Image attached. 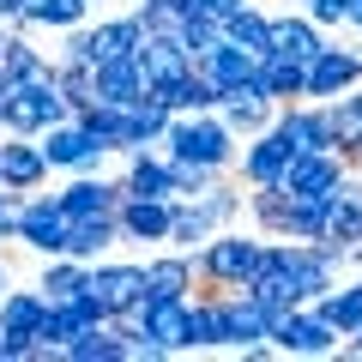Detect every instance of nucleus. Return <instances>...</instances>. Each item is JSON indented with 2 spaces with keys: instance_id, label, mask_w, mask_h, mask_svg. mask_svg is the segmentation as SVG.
Returning a JSON list of instances; mask_svg holds the SVG:
<instances>
[{
  "instance_id": "nucleus-51",
  "label": "nucleus",
  "mask_w": 362,
  "mask_h": 362,
  "mask_svg": "<svg viewBox=\"0 0 362 362\" xmlns=\"http://www.w3.org/2000/svg\"><path fill=\"white\" fill-rule=\"evenodd\" d=\"M90 6H97V0H90Z\"/></svg>"
},
{
  "instance_id": "nucleus-21",
  "label": "nucleus",
  "mask_w": 362,
  "mask_h": 362,
  "mask_svg": "<svg viewBox=\"0 0 362 362\" xmlns=\"http://www.w3.org/2000/svg\"><path fill=\"white\" fill-rule=\"evenodd\" d=\"M169 218H175V199H121L115 223H121V242H169Z\"/></svg>"
},
{
  "instance_id": "nucleus-45",
  "label": "nucleus",
  "mask_w": 362,
  "mask_h": 362,
  "mask_svg": "<svg viewBox=\"0 0 362 362\" xmlns=\"http://www.w3.org/2000/svg\"><path fill=\"white\" fill-rule=\"evenodd\" d=\"M344 272H362V242H350V247H344Z\"/></svg>"
},
{
  "instance_id": "nucleus-18",
  "label": "nucleus",
  "mask_w": 362,
  "mask_h": 362,
  "mask_svg": "<svg viewBox=\"0 0 362 362\" xmlns=\"http://www.w3.org/2000/svg\"><path fill=\"white\" fill-rule=\"evenodd\" d=\"M223 302H230V344H223V350H242V356H254V362L259 356H278V350L266 344V320H272V314L259 308L247 290H223Z\"/></svg>"
},
{
  "instance_id": "nucleus-43",
  "label": "nucleus",
  "mask_w": 362,
  "mask_h": 362,
  "mask_svg": "<svg viewBox=\"0 0 362 362\" xmlns=\"http://www.w3.org/2000/svg\"><path fill=\"white\" fill-rule=\"evenodd\" d=\"M242 6H247V0H206L211 18H230V13H242Z\"/></svg>"
},
{
  "instance_id": "nucleus-39",
  "label": "nucleus",
  "mask_w": 362,
  "mask_h": 362,
  "mask_svg": "<svg viewBox=\"0 0 362 362\" xmlns=\"http://www.w3.org/2000/svg\"><path fill=\"white\" fill-rule=\"evenodd\" d=\"M73 121H78V127H85L97 145H103L109 157H115V139H121V103H85Z\"/></svg>"
},
{
  "instance_id": "nucleus-36",
  "label": "nucleus",
  "mask_w": 362,
  "mask_h": 362,
  "mask_svg": "<svg viewBox=\"0 0 362 362\" xmlns=\"http://www.w3.org/2000/svg\"><path fill=\"white\" fill-rule=\"evenodd\" d=\"M37 290H42L49 302L78 296V290H85V259H73V254H49V259H42V272H37Z\"/></svg>"
},
{
  "instance_id": "nucleus-25",
  "label": "nucleus",
  "mask_w": 362,
  "mask_h": 362,
  "mask_svg": "<svg viewBox=\"0 0 362 362\" xmlns=\"http://www.w3.org/2000/svg\"><path fill=\"white\" fill-rule=\"evenodd\" d=\"M187 314H194V350H223L230 344V302H223V290H194Z\"/></svg>"
},
{
  "instance_id": "nucleus-42",
  "label": "nucleus",
  "mask_w": 362,
  "mask_h": 362,
  "mask_svg": "<svg viewBox=\"0 0 362 362\" xmlns=\"http://www.w3.org/2000/svg\"><path fill=\"white\" fill-rule=\"evenodd\" d=\"M18 206H25V194L0 187V242H13V230H18Z\"/></svg>"
},
{
  "instance_id": "nucleus-9",
  "label": "nucleus",
  "mask_w": 362,
  "mask_h": 362,
  "mask_svg": "<svg viewBox=\"0 0 362 362\" xmlns=\"http://www.w3.org/2000/svg\"><path fill=\"white\" fill-rule=\"evenodd\" d=\"M290 157L296 151L284 145V133L259 127V133H247V139L235 145V175H242V187H272V181H284Z\"/></svg>"
},
{
  "instance_id": "nucleus-19",
  "label": "nucleus",
  "mask_w": 362,
  "mask_h": 362,
  "mask_svg": "<svg viewBox=\"0 0 362 362\" xmlns=\"http://www.w3.org/2000/svg\"><path fill=\"white\" fill-rule=\"evenodd\" d=\"M199 278H194V254L187 247H157L145 254V296H194Z\"/></svg>"
},
{
  "instance_id": "nucleus-49",
  "label": "nucleus",
  "mask_w": 362,
  "mask_h": 362,
  "mask_svg": "<svg viewBox=\"0 0 362 362\" xmlns=\"http://www.w3.org/2000/svg\"><path fill=\"white\" fill-rule=\"evenodd\" d=\"M0 42H6V25H0Z\"/></svg>"
},
{
  "instance_id": "nucleus-15",
  "label": "nucleus",
  "mask_w": 362,
  "mask_h": 362,
  "mask_svg": "<svg viewBox=\"0 0 362 362\" xmlns=\"http://www.w3.org/2000/svg\"><path fill=\"white\" fill-rule=\"evenodd\" d=\"M163 133H169V103H157L151 90H145V97H133V103L121 109V139H115V157L151 151V145H163Z\"/></svg>"
},
{
  "instance_id": "nucleus-3",
  "label": "nucleus",
  "mask_w": 362,
  "mask_h": 362,
  "mask_svg": "<svg viewBox=\"0 0 362 362\" xmlns=\"http://www.w3.org/2000/svg\"><path fill=\"white\" fill-rule=\"evenodd\" d=\"M73 115V103L61 97V85H54V66L37 78H18V85H6V103H0V133H25V139H37L42 127H54V121Z\"/></svg>"
},
{
  "instance_id": "nucleus-27",
  "label": "nucleus",
  "mask_w": 362,
  "mask_h": 362,
  "mask_svg": "<svg viewBox=\"0 0 362 362\" xmlns=\"http://www.w3.org/2000/svg\"><path fill=\"white\" fill-rule=\"evenodd\" d=\"M145 73H139V54H115V61H97V103H121L127 109L133 97H145Z\"/></svg>"
},
{
  "instance_id": "nucleus-34",
  "label": "nucleus",
  "mask_w": 362,
  "mask_h": 362,
  "mask_svg": "<svg viewBox=\"0 0 362 362\" xmlns=\"http://www.w3.org/2000/svg\"><path fill=\"white\" fill-rule=\"evenodd\" d=\"M223 37H230L235 49H247V54H272V13H259L254 0H247L242 13L223 18Z\"/></svg>"
},
{
  "instance_id": "nucleus-16",
  "label": "nucleus",
  "mask_w": 362,
  "mask_h": 362,
  "mask_svg": "<svg viewBox=\"0 0 362 362\" xmlns=\"http://www.w3.org/2000/svg\"><path fill=\"white\" fill-rule=\"evenodd\" d=\"M42 181H49V157H42V145L25 139V133H6V139H0V187L37 194Z\"/></svg>"
},
{
  "instance_id": "nucleus-2",
  "label": "nucleus",
  "mask_w": 362,
  "mask_h": 362,
  "mask_svg": "<svg viewBox=\"0 0 362 362\" xmlns=\"http://www.w3.org/2000/svg\"><path fill=\"white\" fill-rule=\"evenodd\" d=\"M235 133L223 127L218 109H199V115H169V133H163V151L169 157H187V163H211L230 175L235 169Z\"/></svg>"
},
{
  "instance_id": "nucleus-4",
  "label": "nucleus",
  "mask_w": 362,
  "mask_h": 362,
  "mask_svg": "<svg viewBox=\"0 0 362 362\" xmlns=\"http://www.w3.org/2000/svg\"><path fill=\"white\" fill-rule=\"evenodd\" d=\"M266 266L284 272V284H290L296 302H320L344 278V266H332L314 242H290V235H266Z\"/></svg>"
},
{
  "instance_id": "nucleus-40",
  "label": "nucleus",
  "mask_w": 362,
  "mask_h": 362,
  "mask_svg": "<svg viewBox=\"0 0 362 362\" xmlns=\"http://www.w3.org/2000/svg\"><path fill=\"white\" fill-rule=\"evenodd\" d=\"M163 157H169V151H163ZM218 175H223V169H211V163H187V157H169V187H175V199L206 194Z\"/></svg>"
},
{
  "instance_id": "nucleus-23",
  "label": "nucleus",
  "mask_w": 362,
  "mask_h": 362,
  "mask_svg": "<svg viewBox=\"0 0 362 362\" xmlns=\"http://www.w3.org/2000/svg\"><path fill=\"white\" fill-rule=\"evenodd\" d=\"M121 199H175L163 145H151V151H133V157H127V169H121Z\"/></svg>"
},
{
  "instance_id": "nucleus-7",
  "label": "nucleus",
  "mask_w": 362,
  "mask_h": 362,
  "mask_svg": "<svg viewBox=\"0 0 362 362\" xmlns=\"http://www.w3.org/2000/svg\"><path fill=\"white\" fill-rule=\"evenodd\" d=\"M272 127L284 133V145H290V151H332V145H338V127H332V115H326V103H314V97L278 103Z\"/></svg>"
},
{
  "instance_id": "nucleus-46",
  "label": "nucleus",
  "mask_w": 362,
  "mask_h": 362,
  "mask_svg": "<svg viewBox=\"0 0 362 362\" xmlns=\"http://www.w3.org/2000/svg\"><path fill=\"white\" fill-rule=\"evenodd\" d=\"M344 350H350V356H362V326H356V332L344 338Z\"/></svg>"
},
{
  "instance_id": "nucleus-13",
  "label": "nucleus",
  "mask_w": 362,
  "mask_h": 362,
  "mask_svg": "<svg viewBox=\"0 0 362 362\" xmlns=\"http://www.w3.org/2000/svg\"><path fill=\"white\" fill-rule=\"evenodd\" d=\"M350 85H362V49H350V42H326V49L308 61V90H302V97L326 103V97H338V90H350Z\"/></svg>"
},
{
  "instance_id": "nucleus-32",
  "label": "nucleus",
  "mask_w": 362,
  "mask_h": 362,
  "mask_svg": "<svg viewBox=\"0 0 362 362\" xmlns=\"http://www.w3.org/2000/svg\"><path fill=\"white\" fill-rule=\"evenodd\" d=\"M259 90L272 103H296L308 90V61H290V54H259Z\"/></svg>"
},
{
  "instance_id": "nucleus-44",
  "label": "nucleus",
  "mask_w": 362,
  "mask_h": 362,
  "mask_svg": "<svg viewBox=\"0 0 362 362\" xmlns=\"http://www.w3.org/2000/svg\"><path fill=\"white\" fill-rule=\"evenodd\" d=\"M18 13H25V0H0V25H13Z\"/></svg>"
},
{
  "instance_id": "nucleus-30",
  "label": "nucleus",
  "mask_w": 362,
  "mask_h": 362,
  "mask_svg": "<svg viewBox=\"0 0 362 362\" xmlns=\"http://www.w3.org/2000/svg\"><path fill=\"white\" fill-rule=\"evenodd\" d=\"M42 314H49V296H42L37 284H30V290H6V296H0V332L37 338L42 332Z\"/></svg>"
},
{
  "instance_id": "nucleus-28",
  "label": "nucleus",
  "mask_w": 362,
  "mask_h": 362,
  "mask_svg": "<svg viewBox=\"0 0 362 362\" xmlns=\"http://www.w3.org/2000/svg\"><path fill=\"white\" fill-rule=\"evenodd\" d=\"M115 242H121L115 211H109V218H73V223H66V247H61V254H73V259L90 266V259H103Z\"/></svg>"
},
{
  "instance_id": "nucleus-1",
  "label": "nucleus",
  "mask_w": 362,
  "mask_h": 362,
  "mask_svg": "<svg viewBox=\"0 0 362 362\" xmlns=\"http://www.w3.org/2000/svg\"><path fill=\"white\" fill-rule=\"evenodd\" d=\"M266 266V235H242V223L235 230H218L211 242L194 247V278L199 290H242L254 272Z\"/></svg>"
},
{
  "instance_id": "nucleus-29",
  "label": "nucleus",
  "mask_w": 362,
  "mask_h": 362,
  "mask_svg": "<svg viewBox=\"0 0 362 362\" xmlns=\"http://www.w3.org/2000/svg\"><path fill=\"white\" fill-rule=\"evenodd\" d=\"M157 103H169V115H199V109H218V97L223 90L211 85L199 66H187V73L175 78V85H163V90H151Z\"/></svg>"
},
{
  "instance_id": "nucleus-24",
  "label": "nucleus",
  "mask_w": 362,
  "mask_h": 362,
  "mask_svg": "<svg viewBox=\"0 0 362 362\" xmlns=\"http://www.w3.org/2000/svg\"><path fill=\"white\" fill-rule=\"evenodd\" d=\"M194 66H199V73H206V78H211V85H218V90H235V85H247V78L259 73V54L235 49L230 37H218V42H211V49L199 54Z\"/></svg>"
},
{
  "instance_id": "nucleus-12",
  "label": "nucleus",
  "mask_w": 362,
  "mask_h": 362,
  "mask_svg": "<svg viewBox=\"0 0 362 362\" xmlns=\"http://www.w3.org/2000/svg\"><path fill=\"white\" fill-rule=\"evenodd\" d=\"M145 338H151L163 356H187V350H194L187 296H145Z\"/></svg>"
},
{
  "instance_id": "nucleus-14",
  "label": "nucleus",
  "mask_w": 362,
  "mask_h": 362,
  "mask_svg": "<svg viewBox=\"0 0 362 362\" xmlns=\"http://www.w3.org/2000/svg\"><path fill=\"white\" fill-rule=\"evenodd\" d=\"M54 199H61L66 223H73V218H109V211L121 206V181H109L103 169H78Z\"/></svg>"
},
{
  "instance_id": "nucleus-35",
  "label": "nucleus",
  "mask_w": 362,
  "mask_h": 362,
  "mask_svg": "<svg viewBox=\"0 0 362 362\" xmlns=\"http://www.w3.org/2000/svg\"><path fill=\"white\" fill-rule=\"evenodd\" d=\"M54 85H61V97L73 103V115L85 103H97V66L78 61V54H54Z\"/></svg>"
},
{
  "instance_id": "nucleus-8",
  "label": "nucleus",
  "mask_w": 362,
  "mask_h": 362,
  "mask_svg": "<svg viewBox=\"0 0 362 362\" xmlns=\"http://www.w3.org/2000/svg\"><path fill=\"white\" fill-rule=\"evenodd\" d=\"M18 247H30V254H61L66 247V211L54 194H25V206H18V230H13Z\"/></svg>"
},
{
  "instance_id": "nucleus-10",
  "label": "nucleus",
  "mask_w": 362,
  "mask_h": 362,
  "mask_svg": "<svg viewBox=\"0 0 362 362\" xmlns=\"http://www.w3.org/2000/svg\"><path fill=\"white\" fill-rule=\"evenodd\" d=\"M344 151H296L290 157V169H284V181H278V187H284V194H296V199H332V187L338 181H344Z\"/></svg>"
},
{
  "instance_id": "nucleus-17",
  "label": "nucleus",
  "mask_w": 362,
  "mask_h": 362,
  "mask_svg": "<svg viewBox=\"0 0 362 362\" xmlns=\"http://www.w3.org/2000/svg\"><path fill=\"white\" fill-rule=\"evenodd\" d=\"M218 115H223V127H230L235 139H247V133L272 127V115H278V103H272L266 90H259V73H254L247 85H235V90H223V97H218Z\"/></svg>"
},
{
  "instance_id": "nucleus-33",
  "label": "nucleus",
  "mask_w": 362,
  "mask_h": 362,
  "mask_svg": "<svg viewBox=\"0 0 362 362\" xmlns=\"http://www.w3.org/2000/svg\"><path fill=\"white\" fill-rule=\"evenodd\" d=\"M49 66H54V54L37 49V42H30V30H6V42H0V73H6V85L37 78V73H49Z\"/></svg>"
},
{
  "instance_id": "nucleus-22",
  "label": "nucleus",
  "mask_w": 362,
  "mask_h": 362,
  "mask_svg": "<svg viewBox=\"0 0 362 362\" xmlns=\"http://www.w3.org/2000/svg\"><path fill=\"white\" fill-rule=\"evenodd\" d=\"M332 42V30H320L308 13H272V54H290V61H314V54Z\"/></svg>"
},
{
  "instance_id": "nucleus-41",
  "label": "nucleus",
  "mask_w": 362,
  "mask_h": 362,
  "mask_svg": "<svg viewBox=\"0 0 362 362\" xmlns=\"http://www.w3.org/2000/svg\"><path fill=\"white\" fill-rule=\"evenodd\" d=\"M302 13L314 18L320 30H338V25H350V0H296Z\"/></svg>"
},
{
  "instance_id": "nucleus-47",
  "label": "nucleus",
  "mask_w": 362,
  "mask_h": 362,
  "mask_svg": "<svg viewBox=\"0 0 362 362\" xmlns=\"http://www.w3.org/2000/svg\"><path fill=\"white\" fill-rule=\"evenodd\" d=\"M350 25H356V30H362V0H350Z\"/></svg>"
},
{
  "instance_id": "nucleus-31",
  "label": "nucleus",
  "mask_w": 362,
  "mask_h": 362,
  "mask_svg": "<svg viewBox=\"0 0 362 362\" xmlns=\"http://www.w3.org/2000/svg\"><path fill=\"white\" fill-rule=\"evenodd\" d=\"M66 362H127V338L115 320H97L78 338H66Z\"/></svg>"
},
{
  "instance_id": "nucleus-11",
  "label": "nucleus",
  "mask_w": 362,
  "mask_h": 362,
  "mask_svg": "<svg viewBox=\"0 0 362 362\" xmlns=\"http://www.w3.org/2000/svg\"><path fill=\"white\" fill-rule=\"evenodd\" d=\"M37 145H42V157H49V169H66V175H78V169H103V157H109L73 115L54 121V127H42Z\"/></svg>"
},
{
  "instance_id": "nucleus-5",
  "label": "nucleus",
  "mask_w": 362,
  "mask_h": 362,
  "mask_svg": "<svg viewBox=\"0 0 362 362\" xmlns=\"http://www.w3.org/2000/svg\"><path fill=\"white\" fill-rule=\"evenodd\" d=\"M266 344L278 350V356H332L344 338H338L332 320L314 314V302H296V308H278L266 320Z\"/></svg>"
},
{
  "instance_id": "nucleus-6",
  "label": "nucleus",
  "mask_w": 362,
  "mask_h": 362,
  "mask_svg": "<svg viewBox=\"0 0 362 362\" xmlns=\"http://www.w3.org/2000/svg\"><path fill=\"white\" fill-rule=\"evenodd\" d=\"M85 290L97 296V308L115 320L121 308H133V302L145 296V259H90L85 266Z\"/></svg>"
},
{
  "instance_id": "nucleus-50",
  "label": "nucleus",
  "mask_w": 362,
  "mask_h": 362,
  "mask_svg": "<svg viewBox=\"0 0 362 362\" xmlns=\"http://www.w3.org/2000/svg\"><path fill=\"white\" fill-rule=\"evenodd\" d=\"M133 6H145V0H133Z\"/></svg>"
},
{
  "instance_id": "nucleus-38",
  "label": "nucleus",
  "mask_w": 362,
  "mask_h": 362,
  "mask_svg": "<svg viewBox=\"0 0 362 362\" xmlns=\"http://www.w3.org/2000/svg\"><path fill=\"white\" fill-rule=\"evenodd\" d=\"M326 115H332V127H338V145H356L362 139V85L326 97Z\"/></svg>"
},
{
  "instance_id": "nucleus-48",
  "label": "nucleus",
  "mask_w": 362,
  "mask_h": 362,
  "mask_svg": "<svg viewBox=\"0 0 362 362\" xmlns=\"http://www.w3.org/2000/svg\"><path fill=\"white\" fill-rule=\"evenodd\" d=\"M6 290H13V272H6V266H0V296H6Z\"/></svg>"
},
{
  "instance_id": "nucleus-26",
  "label": "nucleus",
  "mask_w": 362,
  "mask_h": 362,
  "mask_svg": "<svg viewBox=\"0 0 362 362\" xmlns=\"http://www.w3.org/2000/svg\"><path fill=\"white\" fill-rule=\"evenodd\" d=\"M85 18H90V0H25V13L6 30H30V37H37V30H54V37H61V30L85 25Z\"/></svg>"
},
{
  "instance_id": "nucleus-20",
  "label": "nucleus",
  "mask_w": 362,
  "mask_h": 362,
  "mask_svg": "<svg viewBox=\"0 0 362 362\" xmlns=\"http://www.w3.org/2000/svg\"><path fill=\"white\" fill-rule=\"evenodd\" d=\"M187 66H194V54H187V42H181V37H169V30H145L139 73H145V85H151V90L175 85V78L187 73Z\"/></svg>"
},
{
  "instance_id": "nucleus-37",
  "label": "nucleus",
  "mask_w": 362,
  "mask_h": 362,
  "mask_svg": "<svg viewBox=\"0 0 362 362\" xmlns=\"http://www.w3.org/2000/svg\"><path fill=\"white\" fill-rule=\"evenodd\" d=\"M247 218H254L259 235H284V218H290V194L272 181V187H247Z\"/></svg>"
}]
</instances>
